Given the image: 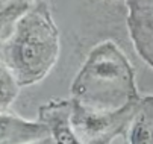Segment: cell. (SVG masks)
<instances>
[{
    "mask_svg": "<svg viewBox=\"0 0 153 144\" xmlns=\"http://www.w3.org/2000/svg\"><path fill=\"white\" fill-rule=\"evenodd\" d=\"M141 97L132 64L112 41L91 50L71 85V99L94 111H117Z\"/></svg>",
    "mask_w": 153,
    "mask_h": 144,
    "instance_id": "1",
    "label": "cell"
},
{
    "mask_svg": "<svg viewBox=\"0 0 153 144\" xmlns=\"http://www.w3.org/2000/svg\"><path fill=\"white\" fill-rule=\"evenodd\" d=\"M0 56L21 88L38 84L52 71L59 56V32L44 2L17 22Z\"/></svg>",
    "mask_w": 153,
    "mask_h": 144,
    "instance_id": "2",
    "label": "cell"
},
{
    "mask_svg": "<svg viewBox=\"0 0 153 144\" xmlns=\"http://www.w3.org/2000/svg\"><path fill=\"white\" fill-rule=\"evenodd\" d=\"M138 102L117 111H94L71 99V126L82 144H111L123 134Z\"/></svg>",
    "mask_w": 153,
    "mask_h": 144,
    "instance_id": "3",
    "label": "cell"
},
{
    "mask_svg": "<svg viewBox=\"0 0 153 144\" xmlns=\"http://www.w3.org/2000/svg\"><path fill=\"white\" fill-rule=\"evenodd\" d=\"M127 26L138 55L153 68V0H127Z\"/></svg>",
    "mask_w": 153,
    "mask_h": 144,
    "instance_id": "4",
    "label": "cell"
},
{
    "mask_svg": "<svg viewBox=\"0 0 153 144\" xmlns=\"http://www.w3.org/2000/svg\"><path fill=\"white\" fill-rule=\"evenodd\" d=\"M71 99H55L41 105L38 120L49 129L53 144H82L71 126Z\"/></svg>",
    "mask_w": 153,
    "mask_h": 144,
    "instance_id": "5",
    "label": "cell"
},
{
    "mask_svg": "<svg viewBox=\"0 0 153 144\" xmlns=\"http://www.w3.org/2000/svg\"><path fill=\"white\" fill-rule=\"evenodd\" d=\"M50 137L39 120H26L9 112H0V144H27Z\"/></svg>",
    "mask_w": 153,
    "mask_h": 144,
    "instance_id": "6",
    "label": "cell"
},
{
    "mask_svg": "<svg viewBox=\"0 0 153 144\" xmlns=\"http://www.w3.org/2000/svg\"><path fill=\"white\" fill-rule=\"evenodd\" d=\"M117 144H153V94L143 96ZM114 144V143H111Z\"/></svg>",
    "mask_w": 153,
    "mask_h": 144,
    "instance_id": "7",
    "label": "cell"
},
{
    "mask_svg": "<svg viewBox=\"0 0 153 144\" xmlns=\"http://www.w3.org/2000/svg\"><path fill=\"white\" fill-rule=\"evenodd\" d=\"M21 87L3 58L0 56V112H8L12 103L17 100Z\"/></svg>",
    "mask_w": 153,
    "mask_h": 144,
    "instance_id": "8",
    "label": "cell"
},
{
    "mask_svg": "<svg viewBox=\"0 0 153 144\" xmlns=\"http://www.w3.org/2000/svg\"><path fill=\"white\" fill-rule=\"evenodd\" d=\"M29 8L27 0H15L0 9V41H6L12 35L17 22L27 12Z\"/></svg>",
    "mask_w": 153,
    "mask_h": 144,
    "instance_id": "9",
    "label": "cell"
},
{
    "mask_svg": "<svg viewBox=\"0 0 153 144\" xmlns=\"http://www.w3.org/2000/svg\"><path fill=\"white\" fill-rule=\"evenodd\" d=\"M27 144H53L52 138L47 137V138H42V140H38V141H33V143H27Z\"/></svg>",
    "mask_w": 153,
    "mask_h": 144,
    "instance_id": "10",
    "label": "cell"
}]
</instances>
